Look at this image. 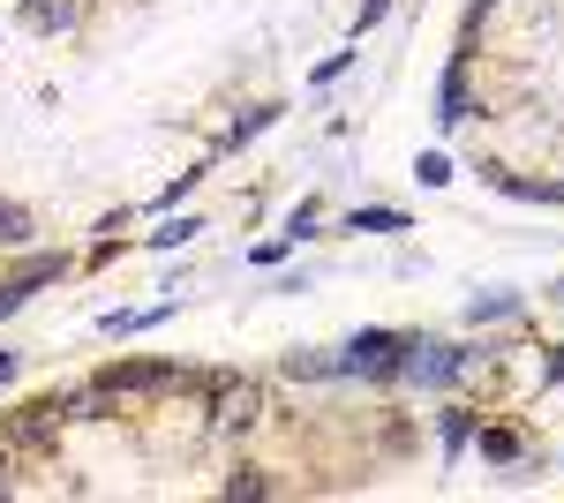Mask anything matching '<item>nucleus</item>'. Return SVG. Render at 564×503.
I'll return each instance as SVG.
<instances>
[{"label": "nucleus", "instance_id": "nucleus-1", "mask_svg": "<svg viewBox=\"0 0 564 503\" xmlns=\"http://www.w3.org/2000/svg\"><path fill=\"white\" fill-rule=\"evenodd\" d=\"M263 420V391L249 376H234V369H212V428L218 436H241V428H257Z\"/></svg>", "mask_w": 564, "mask_h": 503}, {"label": "nucleus", "instance_id": "nucleus-2", "mask_svg": "<svg viewBox=\"0 0 564 503\" xmlns=\"http://www.w3.org/2000/svg\"><path fill=\"white\" fill-rule=\"evenodd\" d=\"M406 346L414 338H399V331H361L347 346V361H339V376H399L406 369Z\"/></svg>", "mask_w": 564, "mask_h": 503}, {"label": "nucleus", "instance_id": "nucleus-3", "mask_svg": "<svg viewBox=\"0 0 564 503\" xmlns=\"http://www.w3.org/2000/svg\"><path fill=\"white\" fill-rule=\"evenodd\" d=\"M53 278H68V255H31L15 278H0V316H15V308L39 294V286H53Z\"/></svg>", "mask_w": 564, "mask_h": 503}, {"label": "nucleus", "instance_id": "nucleus-4", "mask_svg": "<svg viewBox=\"0 0 564 503\" xmlns=\"http://www.w3.org/2000/svg\"><path fill=\"white\" fill-rule=\"evenodd\" d=\"M76 23H84V0H23V31H39V39L76 31Z\"/></svg>", "mask_w": 564, "mask_h": 503}, {"label": "nucleus", "instance_id": "nucleus-5", "mask_svg": "<svg viewBox=\"0 0 564 503\" xmlns=\"http://www.w3.org/2000/svg\"><path fill=\"white\" fill-rule=\"evenodd\" d=\"M174 308H181V300H159V308H113V316H106V331H113V338H135V331H151V324H166Z\"/></svg>", "mask_w": 564, "mask_h": 503}, {"label": "nucleus", "instance_id": "nucleus-6", "mask_svg": "<svg viewBox=\"0 0 564 503\" xmlns=\"http://www.w3.org/2000/svg\"><path fill=\"white\" fill-rule=\"evenodd\" d=\"M467 121V61L444 76V98H436V128H459Z\"/></svg>", "mask_w": 564, "mask_h": 503}, {"label": "nucleus", "instance_id": "nucleus-7", "mask_svg": "<svg viewBox=\"0 0 564 503\" xmlns=\"http://www.w3.org/2000/svg\"><path fill=\"white\" fill-rule=\"evenodd\" d=\"M436 428H444V459H459V451H467V436H475V406H444Z\"/></svg>", "mask_w": 564, "mask_h": 503}, {"label": "nucleus", "instance_id": "nucleus-8", "mask_svg": "<svg viewBox=\"0 0 564 503\" xmlns=\"http://www.w3.org/2000/svg\"><path fill=\"white\" fill-rule=\"evenodd\" d=\"M354 233H406V210H391V204L354 210Z\"/></svg>", "mask_w": 564, "mask_h": 503}, {"label": "nucleus", "instance_id": "nucleus-9", "mask_svg": "<svg viewBox=\"0 0 564 503\" xmlns=\"http://www.w3.org/2000/svg\"><path fill=\"white\" fill-rule=\"evenodd\" d=\"M286 376L294 383H324V376H339V361H324V353H286Z\"/></svg>", "mask_w": 564, "mask_h": 503}, {"label": "nucleus", "instance_id": "nucleus-10", "mask_svg": "<svg viewBox=\"0 0 564 503\" xmlns=\"http://www.w3.org/2000/svg\"><path fill=\"white\" fill-rule=\"evenodd\" d=\"M481 459L512 466V459H520V436H512V428H481Z\"/></svg>", "mask_w": 564, "mask_h": 503}, {"label": "nucleus", "instance_id": "nucleus-11", "mask_svg": "<svg viewBox=\"0 0 564 503\" xmlns=\"http://www.w3.org/2000/svg\"><path fill=\"white\" fill-rule=\"evenodd\" d=\"M0 241H8V249H23V241H31V210L8 204V196H0Z\"/></svg>", "mask_w": 564, "mask_h": 503}, {"label": "nucleus", "instance_id": "nucleus-12", "mask_svg": "<svg viewBox=\"0 0 564 503\" xmlns=\"http://www.w3.org/2000/svg\"><path fill=\"white\" fill-rule=\"evenodd\" d=\"M512 308H520L512 294H475V300H467V316H475V324H497V316H512Z\"/></svg>", "mask_w": 564, "mask_h": 503}, {"label": "nucleus", "instance_id": "nucleus-13", "mask_svg": "<svg viewBox=\"0 0 564 503\" xmlns=\"http://www.w3.org/2000/svg\"><path fill=\"white\" fill-rule=\"evenodd\" d=\"M271 113H279V106H257V113H241V121L226 128V143H249V135H257V128H271Z\"/></svg>", "mask_w": 564, "mask_h": 503}, {"label": "nucleus", "instance_id": "nucleus-14", "mask_svg": "<svg viewBox=\"0 0 564 503\" xmlns=\"http://www.w3.org/2000/svg\"><path fill=\"white\" fill-rule=\"evenodd\" d=\"M188 233H196V218H174V226H159V233H151V249H181Z\"/></svg>", "mask_w": 564, "mask_h": 503}, {"label": "nucleus", "instance_id": "nucleus-15", "mask_svg": "<svg viewBox=\"0 0 564 503\" xmlns=\"http://www.w3.org/2000/svg\"><path fill=\"white\" fill-rule=\"evenodd\" d=\"M347 68H354V53H324V61H316V84H339Z\"/></svg>", "mask_w": 564, "mask_h": 503}, {"label": "nucleus", "instance_id": "nucleus-16", "mask_svg": "<svg viewBox=\"0 0 564 503\" xmlns=\"http://www.w3.org/2000/svg\"><path fill=\"white\" fill-rule=\"evenodd\" d=\"M542 383H564V346L550 353V361H542Z\"/></svg>", "mask_w": 564, "mask_h": 503}, {"label": "nucleus", "instance_id": "nucleus-17", "mask_svg": "<svg viewBox=\"0 0 564 503\" xmlns=\"http://www.w3.org/2000/svg\"><path fill=\"white\" fill-rule=\"evenodd\" d=\"M8 376H15V353H0V383H8Z\"/></svg>", "mask_w": 564, "mask_h": 503}, {"label": "nucleus", "instance_id": "nucleus-18", "mask_svg": "<svg viewBox=\"0 0 564 503\" xmlns=\"http://www.w3.org/2000/svg\"><path fill=\"white\" fill-rule=\"evenodd\" d=\"M0 496H8V473H0Z\"/></svg>", "mask_w": 564, "mask_h": 503}, {"label": "nucleus", "instance_id": "nucleus-19", "mask_svg": "<svg viewBox=\"0 0 564 503\" xmlns=\"http://www.w3.org/2000/svg\"><path fill=\"white\" fill-rule=\"evenodd\" d=\"M557 294H564V286H557Z\"/></svg>", "mask_w": 564, "mask_h": 503}]
</instances>
